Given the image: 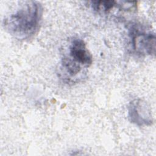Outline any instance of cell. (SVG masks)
Returning a JSON list of instances; mask_svg holds the SVG:
<instances>
[{
    "instance_id": "6da1fadb",
    "label": "cell",
    "mask_w": 156,
    "mask_h": 156,
    "mask_svg": "<svg viewBox=\"0 0 156 156\" xmlns=\"http://www.w3.org/2000/svg\"><path fill=\"white\" fill-rule=\"evenodd\" d=\"M43 15V7L37 1L23 5L7 16L3 22L6 30L18 39H27L38 31Z\"/></svg>"
},
{
    "instance_id": "7a4b0ae2",
    "label": "cell",
    "mask_w": 156,
    "mask_h": 156,
    "mask_svg": "<svg viewBox=\"0 0 156 156\" xmlns=\"http://www.w3.org/2000/svg\"><path fill=\"white\" fill-rule=\"evenodd\" d=\"M62 60L80 70L90 67L93 63V56L85 43L80 38L73 39L68 47V55Z\"/></svg>"
},
{
    "instance_id": "3957f363",
    "label": "cell",
    "mask_w": 156,
    "mask_h": 156,
    "mask_svg": "<svg viewBox=\"0 0 156 156\" xmlns=\"http://www.w3.org/2000/svg\"><path fill=\"white\" fill-rule=\"evenodd\" d=\"M130 35L133 51L142 55H154L155 52V35L154 33L131 29Z\"/></svg>"
},
{
    "instance_id": "277c9868",
    "label": "cell",
    "mask_w": 156,
    "mask_h": 156,
    "mask_svg": "<svg viewBox=\"0 0 156 156\" xmlns=\"http://www.w3.org/2000/svg\"><path fill=\"white\" fill-rule=\"evenodd\" d=\"M128 117L131 122L138 126H150L153 122L149 106L141 99H135L129 103Z\"/></svg>"
},
{
    "instance_id": "5b68a950",
    "label": "cell",
    "mask_w": 156,
    "mask_h": 156,
    "mask_svg": "<svg viewBox=\"0 0 156 156\" xmlns=\"http://www.w3.org/2000/svg\"><path fill=\"white\" fill-rule=\"evenodd\" d=\"M91 6L93 10L102 13L110 12L115 7L118 5L115 1H91Z\"/></svg>"
}]
</instances>
